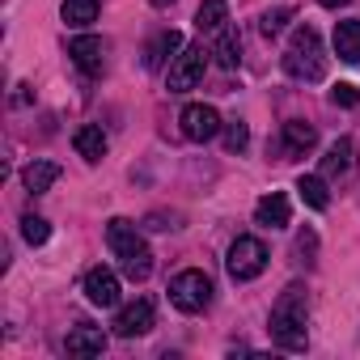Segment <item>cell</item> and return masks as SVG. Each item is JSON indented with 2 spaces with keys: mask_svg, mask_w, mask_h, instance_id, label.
Masks as SVG:
<instances>
[{
  "mask_svg": "<svg viewBox=\"0 0 360 360\" xmlns=\"http://www.w3.org/2000/svg\"><path fill=\"white\" fill-rule=\"evenodd\" d=\"M305 322H309V297L301 284H288L280 292V301L271 305V339L284 347V352H305Z\"/></svg>",
  "mask_w": 360,
  "mask_h": 360,
  "instance_id": "cell-1",
  "label": "cell"
},
{
  "mask_svg": "<svg viewBox=\"0 0 360 360\" xmlns=\"http://www.w3.org/2000/svg\"><path fill=\"white\" fill-rule=\"evenodd\" d=\"M106 246L115 250V259H119V267H123L127 280H148V276H153V250L144 246V238L136 233L131 221L115 217V221L106 225Z\"/></svg>",
  "mask_w": 360,
  "mask_h": 360,
  "instance_id": "cell-2",
  "label": "cell"
},
{
  "mask_svg": "<svg viewBox=\"0 0 360 360\" xmlns=\"http://www.w3.org/2000/svg\"><path fill=\"white\" fill-rule=\"evenodd\" d=\"M284 72L292 81H322L326 77V56H322V39L314 26H297L284 51Z\"/></svg>",
  "mask_w": 360,
  "mask_h": 360,
  "instance_id": "cell-3",
  "label": "cell"
},
{
  "mask_svg": "<svg viewBox=\"0 0 360 360\" xmlns=\"http://www.w3.org/2000/svg\"><path fill=\"white\" fill-rule=\"evenodd\" d=\"M169 301L183 309V314H200V309H208V301H212V280L204 276V271H178L174 280H169Z\"/></svg>",
  "mask_w": 360,
  "mask_h": 360,
  "instance_id": "cell-4",
  "label": "cell"
},
{
  "mask_svg": "<svg viewBox=\"0 0 360 360\" xmlns=\"http://www.w3.org/2000/svg\"><path fill=\"white\" fill-rule=\"evenodd\" d=\"M208 47H183L174 56V64H169V77H165V89L169 94H187V89H195L200 81H204V68H208Z\"/></svg>",
  "mask_w": 360,
  "mask_h": 360,
  "instance_id": "cell-5",
  "label": "cell"
},
{
  "mask_svg": "<svg viewBox=\"0 0 360 360\" xmlns=\"http://www.w3.org/2000/svg\"><path fill=\"white\" fill-rule=\"evenodd\" d=\"M225 267H229L233 280H255V276H263V267H267V246H263L259 238H238V242L229 246Z\"/></svg>",
  "mask_w": 360,
  "mask_h": 360,
  "instance_id": "cell-6",
  "label": "cell"
},
{
  "mask_svg": "<svg viewBox=\"0 0 360 360\" xmlns=\"http://www.w3.org/2000/svg\"><path fill=\"white\" fill-rule=\"evenodd\" d=\"M178 123H183V136L195 140V144H204V140H212V136L221 131V115H217V106H208V102H191L183 115H178Z\"/></svg>",
  "mask_w": 360,
  "mask_h": 360,
  "instance_id": "cell-7",
  "label": "cell"
},
{
  "mask_svg": "<svg viewBox=\"0 0 360 360\" xmlns=\"http://www.w3.org/2000/svg\"><path fill=\"white\" fill-rule=\"evenodd\" d=\"M81 288H85V297H89L94 305H102V309L119 305V276H115L110 267H89L85 280H81Z\"/></svg>",
  "mask_w": 360,
  "mask_h": 360,
  "instance_id": "cell-8",
  "label": "cell"
},
{
  "mask_svg": "<svg viewBox=\"0 0 360 360\" xmlns=\"http://www.w3.org/2000/svg\"><path fill=\"white\" fill-rule=\"evenodd\" d=\"M153 330V301H131L115 314V335L119 339H136V335H148Z\"/></svg>",
  "mask_w": 360,
  "mask_h": 360,
  "instance_id": "cell-9",
  "label": "cell"
},
{
  "mask_svg": "<svg viewBox=\"0 0 360 360\" xmlns=\"http://www.w3.org/2000/svg\"><path fill=\"white\" fill-rule=\"evenodd\" d=\"M68 56H72V64L81 68V72H102V64H106V43L102 39H94V34H81V39H72L68 43Z\"/></svg>",
  "mask_w": 360,
  "mask_h": 360,
  "instance_id": "cell-10",
  "label": "cell"
},
{
  "mask_svg": "<svg viewBox=\"0 0 360 360\" xmlns=\"http://www.w3.org/2000/svg\"><path fill=\"white\" fill-rule=\"evenodd\" d=\"M64 352H68V356H102V352H106V330H102V326H89V322H81V326H72V330H68Z\"/></svg>",
  "mask_w": 360,
  "mask_h": 360,
  "instance_id": "cell-11",
  "label": "cell"
},
{
  "mask_svg": "<svg viewBox=\"0 0 360 360\" xmlns=\"http://www.w3.org/2000/svg\"><path fill=\"white\" fill-rule=\"evenodd\" d=\"M352 165H356V140L343 136V140H335V144L326 148V157H322V178H347Z\"/></svg>",
  "mask_w": 360,
  "mask_h": 360,
  "instance_id": "cell-12",
  "label": "cell"
},
{
  "mask_svg": "<svg viewBox=\"0 0 360 360\" xmlns=\"http://www.w3.org/2000/svg\"><path fill=\"white\" fill-rule=\"evenodd\" d=\"M255 225H263V229H284V225H288V195H284V191L263 195V200L255 204Z\"/></svg>",
  "mask_w": 360,
  "mask_h": 360,
  "instance_id": "cell-13",
  "label": "cell"
},
{
  "mask_svg": "<svg viewBox=\"0 0 360 360\" xmlns=\"http://www.w3.org/2000/svg\"><path fill=\"white\" fill-rule=\"evenodd\" d=\"M280 136H284V157H301V153H309V148L318 144V131H314V123H305V119H288Z\"/></svg>",
  "mask_w": 360,
  "mask_h": 360,
  "instance_id": "cell-14",
  "label": "cell"
},
{
  "mask_svg": "<svg viewBox=\"0 0 360 360\" xmlns=\"http://www.w3.org/2000/svg\"><path fill=\"white\" fill-rule=\"evenodd\" d=\"M72 148H77L85 161H102V157H106V131H102L98 123H85V127L72 131Z\"/></svg>",
  "mask_w": 360,
  "mask_h": 360,
  "instance_id": "cell-15",
  "label": "cell"
},
{
  "mask_svg": "<svg viewBox=\"0 0 360 360\" xmlns=\"http://www.w3.org/2000/svg\"><path fill=\"white\" fill-rule=\"evenodd\" d=\"M56 178H60V165H56V161H30V165L22 169V183H26L30 195L51 191V187H56Z\"/></svg>",
  "mask_w": 360,
  "mask_h": 360,
  "instance_id": "cell-16",
  "label": "cell"
},
{
  "mask_svg": "<svg viewBox=\"0 0 360 360\" xmlns=\"http://www.w3.org/2000/svg\"><path fill=\"white\" fill-rule=\"evenodd\" d=\"M335 51L347 64H360V22H335Z\"/></svg>",
  "mask_w": 360,
  "mask_h": 360,
  "instance_id": "cell-17",
  "label": "cell"
},
{
  "mask_svg": "<svg viewBox=\"0 0 360 360\" xmlns=\"http://www.w3.org/2000/svg\"><path fill=\"white\" fill-rule=\"evenodd\" d=\"M98 0H64V5H60V18L72 26V30H85V26H94L98 22Z\"/></svg>",
  "mask_w": 360,
  "mask_h": 360,
  "instance_id": "cell-18",
  "label": "cell"
},
{
  "mask_svg": "<svg viewBox=\"0 0 360 360\" xmlns=\"http://www.w3.org/2000/svg\"><path fill=\"white\" fill-rule=\"evenodd\" d=\"M225 22H229V5H225V0H204L200 13H195L200 34H221V30H225Z\"/></svg>",
  "mask_w": 360,
  "mask_h": 360,
  "instance_id": "cell-19",
  "label": "cell"
},
{
  "mask_svg": "<svg viewBox=\"0 0 360 360\" xmlns=\"http://www.w3.org/2000/svg\"><path fill=\"white\" fill-rule=\"evenodd\" d=\"M174 51H183V34H178V30H161V34L148 43L144 64H148V68H161V64H165V56H174Z\"/></svg>",
  "mask_w": 360,
  "mask_h": 360,
  "instance_id": "cell-20",
  "label": "cell"
},
{
  "mask_svg": "<svg viewBox=\"0 0 360 360\" xmlns=\"http://www.w3.org/2000/svg\"><path fill=\"white\" fill-rule=\"evenodd\" d=\"M297 191H301V200H305L314 212H322V208L330 204V195H326V178H318V174H301V178H297Z\"/></svg>",
  "mask_w": 360,
  "mask_h": 360,
  "instance_id": "cell-21",
  "label": "cell"
},
{
  "mask_svg": "<svg viewBox=\"0 0 360 360\" xmlns=\"http://www.w3.org/2000/svg\"><path fill=\"white\" fill-rule=\"evenodd\" d=\"M217 60H221V68H238V60H242V43H238V30H221V39H217V51H212Z\"/></svg>",
  "mask_w": 360,
  "mask_h": 360,
  "instance_id": "cell-22",
  "label": "cell"
},
{
  "mask_svg": "<svg viewBox=\"0 0 360 360\" xmlns=\"http://www.w3.org/2000/svg\"><path fill=\"white\" fill-rule=\"evenodd\" d=\"M22 238H26L30 246H43V242L51 238V225H47L43 217H22Z\"/></svg>",
  "mask_w": 360,
  "mask_h": 360,
  "instance_id": "cell-23",
  "label": "cell"
},
{
  "mask_svg": "<svg viewBox=\"0 0 360 360\" xmlns=\"http://www.w3.org/2000/svg\"><path fill=\"white\" fill-rule=\"evenodd\" d=\"M246 144H250V131H246V123L233 119V123L225 127V148H229V153H242Z\"/></svg>",
  "mask_w": 360,
  "mask_h": 360,
  "instance_id": "cell-24",
  "label": "cell"
},
{
  "mask_svg": "<svg viewBox=\"0 0 360 360\" xmlns=\"http://www.w3.org/2000/svg\"><path fill=\"white\" fill-rule=\"evenodd\" d=\"M330 102H335V106H360V89L343 81V85H335V89H330Z\"/></svg>",
  "mask_w": 360,
  "mask_h": 360,
  "instance_id": "cell-25",
  "label": "cell"
},
{
  "mask_svg": "<svg viewBox=\"0 0 360 360\" xmlns=\"http://www.w3.org/2000/svg\"><path fill=\"white\" fill-rule=\"evenodd\" d=\"M288 18H292L288 9H276V13H267V18H263V34H267V39H271V34H280Z\"/></svg>",
  "mask_w": 360,
  "mask_h": 360,
  "instance_id": "cell-26",
  "label": "cell"
},
{
  "mask_svg": "<svg viewBox=\"0 0 360 360\" xmlns=\"http://www.w3.org/2000/svg\"><path fill=\"white\" fill-rule=\"evenodd\" d=\"M297 255H314V233H309V229L297 238Z\"/></svg>",
  "mask_w": 360,
  "mask_h": 360,
  "instance_id": "cell-27",
  "label": "cell"
},
{
  "mask_svg": "<svg viewBox=\"0 0 360 360\" xmlns=\"http://www.w3.org/2000/svg\"><path fill=\"white\" fill-rule=\"evenodd\" d=\"M322 9H339V5H347V0H318Z\"/></svg>",
  "mask_w": 360,
  "mask_h": 360,
  "instance_id": "cell-28",
  "label": "cell"
},
{
  "mask_svg": "<svg viewBox=\"0 0 360 360\" xmlns=\"http://www.w3.org/2000/svg\"><path fill=\"white\" fill-rule=\"evenodd\" d=\"M153 5H157V9H165V5H174V0H153Z\"/></svg>",
  "mask_w": 360,
  "mask_h": 360,
  "instance_id": "cell-29",
  "label": "cell"
}]
</instances>
